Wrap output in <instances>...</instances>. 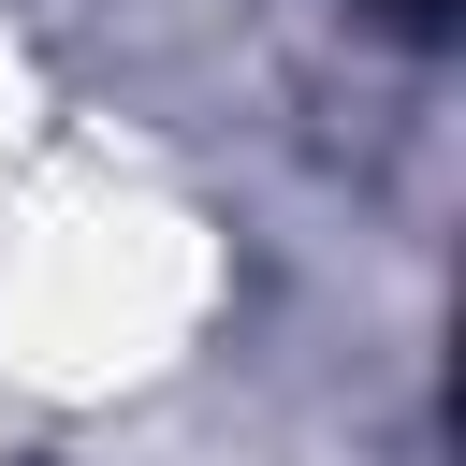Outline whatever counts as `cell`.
Listing matches in <instances>:
<instances>
[{
    "label": "cell",
    "instance_id": "cell-1",
    "mask_svg": "<svg viewBox=\"0 0 466 466\" xmlns=\"http://www.w3.org/2000/svg\"><path fill=\"white\" fill-rule=\"evenodd\" d=\"M379 15H408V29H437V0H379Z\"/></svg>",
    "mask_w": 466,
    "mask_h": 466
}]
</instances>
